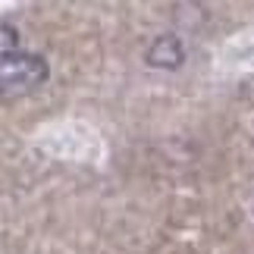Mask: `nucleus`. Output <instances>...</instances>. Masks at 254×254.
<instances>
[{"instance_id": "2", "label": "nucleus", "mask_w": 254, "mask_h": 254, "mask_svg": "<svg viewBox=\"0 0 254 254\" xmlns=\"http://www.w3.org/2000/svg\"><path fill=\"white\" fill-rule=\"evenodd\" d=\"M182 60H185V47L173 35H163L148 47V63L157 66V69H179Z\"/></svg>"}, {"instance_id": "3", "label": "nucleus", "mask_w": 254, "mask_h": 254, "mask_svg": "<svg viewBox=\"0 0 254 254\" xmlns=\"http://www.w3.org/2000/svg\"><path fill=\"white\" fill-rule=\"evenodd\" d=\"M13 54H19V35L16 28L0 22V57H13Z\"/></svg>"}, {"instance_id": "1", "label": "nucleus", "mask_w": 254, "mask_h": 254, "mask_svg": "<svg viewBox=\"0 0 254 254\" xmlns=\"http://www.w3.org/2000/svg\"><path fill=\"white\" fill-rule=\"evenodd\" d=\"M47 79V63L35 54L0 57V94L32 91Z\"/></svg>"}]
</instances>
